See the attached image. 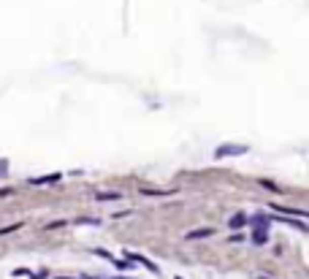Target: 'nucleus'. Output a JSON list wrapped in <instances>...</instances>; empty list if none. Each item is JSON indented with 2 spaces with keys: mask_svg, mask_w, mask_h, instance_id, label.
I'll use <instances>...</instances> for the list:
<instances>
[{
  "mask_svg": "<svg viewBox=\"0 0 309 279\" xmlns=\"http://www.w3.org/2000/svg\"><path fill=\"white\" fill-rule=\"evenodd\" d=\"M266 230H268V228H255V236H252V241H255V244H266V238H268Z\"/></svg>",
  "mask_w": 309,
  "mask_h": 279,
  "instance_id": "nucleus-3",
  "label": "nucleus"
},
{
  "mask_svg": "<svg viewBox=\"0 0 309 279\" xmlns=\"http://www.w3.org/2000/svg\"><path fill=\"white\" fill-rule=\"evenodd\" d=\"M128 258H130V260H139L141 266H147L149 271H157V266H155V263H149L147 258H141V255H130V252H128Z\"/></svg>",
  "mask_w": 309,
  "mask_h": 279,
  "instance_id": "nucleus-4",
  "label": "nucleus"
},
{
  "mask_svg": "<svg viewBox=\"0 0 309 279\" xmlns=\"http://www.w3.org/2000/svg\"><path fill=\"white\" fill-rule=\"evenodd\" d=\"M247 147H220L217 149V157H225V155H244Z\"/></svg>",
  "mask_w": 309,
  "mask_h": 279,
  "instance_id": "nucleus-1",
  "label": "nucleus"
},
{
  "mask_svg": "<svg viewBox=\"0 0 309 279\" xmlns=\"http://www.w3.org/2000/svg\"><path fill=\"white\" fill-rule=\"evenodd\" d=\"M117 279H122V276H117Z\"/></svg>",
  "mask_w": 309,
  "mask_h": 279,
  "instance_id": "nucleus-7",
  "label": "nucleus"
},
{
  "mask_svg": "<svg viewBox=\"0 0 309 279\" xmlns=\"http://www.w3.org/2000/svg\"><path fill=\"white\" fill-rule=\"evenodd\" d=\"M212 233H215L212 228H201V230H190V233H187V238H209Z\"/></svg>",
  "mask_w": 309,
  "mask_h": 279,
  "instance_id": "nucleus-2",
  "label": "nucleus"
},
{
  "mask_svg": "<svg viewBox=\"0 0 309 279\" xmlns=\"http://www.w3.org/2000/svg\"><path fill=\"white\" fill-rule=\"evenodd\" d=\"M22 228V222H17V225H9V228H0V236H6V233H14V230H19Z\"/></svg>",
  "mask_w": 309,
  "mask_h": 279,
  "instance_id": "nucleus-6",
  "label": "nucleus"
},
{
  "mask_svg": "<svg viewBox=\"0 0 309 279\" xmlns=\"http://www.w3.org/2000/svg\"><path fill=\"white\" fill-rule=\"evenodd\" d=\"M244 222H247V217H244V214H233V217H231V228H242Z\"/></svg>",
  "mask_w": 309,
  "mask_h": 279,
  "instance_id": "nucleus-5",
  "label": "nucleus"
}]
</instances>
